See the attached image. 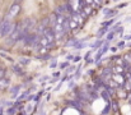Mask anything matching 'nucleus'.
Wrapping results in <instances>:
<instances>
[{
    "mask_svg": "<svg viewBox=\"0 0 131 115\" xmlns=\"http://www.w3.org/2000/svg\"><path fill=\"white\" fill-rule=\"evenodd\" d=\"M3 113H4V111H3V108L0 106V114H3Z\"/></svg>",
    "mask_w": 131,
    "mask_h": 115,
    "instance_id": "obj_44",
    "label": "nucleus"
},
{
    "mask_svg": "<svg viewBox=\"0 0 131 115\" xmlns=\"http://www.w3.org/2000/svg\"><path fill=\"white\" fill-rule=\"evenodd\" d=\"M17 113V109H15V106H13V108H10L9 110H6V114H15Z\"/></svg>",
    "mask_w": 131,
    "mask_h": 115,
    "instance_id": "obj_26",
    "label": "nucleus"
},
{
    "mask_svg": "<svg viewBox=\"0 0 131 115\" xmlns=\"http://www.w3.org/2000/svg\"><path fill=\"white\" fill-rule=\"evenodd\" d=\"M48 43H50L48 38L46 37L45 35H42L41 38H40V46H48Z\"/></svg>",
    "mask_w": 131,
    "mask_h": 115,
    "instance_id": "obj_11",
    "label": "nucleus"
},
{
    "mask_svg": "<svg viewBox=\"0 0 131 115\" xmlns=\"http://www.w3.org/2000/svg\"><path fill=\"white\" fill-rule=\"evenodd\" d=\"M19 90H20V86H15V87H13V88L10 90L12 96H13V97H15V96H17V93L19 92Z\"/></svg>",
    "mask_w": 131,
    "mask_h": 115,
    "instance_id": "obj_15",
    "label": "nucleus"
},
{
    "mask_svg": "<svg viewBox=\"0 0 131 115\" xmlns=\"http://www.w3.org/2000/svg\"><path fill=\"white\" fill-rule=\"evenodd\" d=\"M68 67H69V63H68V61H66V63H61V64H60V69H66Z\"/></svg>",
    "mask_w": 131,
    "mask_h": 115,
    "instance_id": "obj_27",
    "label": "nucleus"
},
{
    "mask_svg": "<svg viewBox=\"0 0 131 115\" xmlns=\"http://www.w3.org/2000/svg\"><path fill=\"white\" fill-rule=\"evenodd\" d=\"M10 84V81L8 78H0V90H4V88H8Z\"/></svg>",
    "mask_w": 131,
    "mask_h": 115,
    "instance_id": "obj_5",
    "label": "nucleus"
},
{
    "mask_svg": "<svg viewBox=\"0 0 131 115\" xmlns=\"http://www.w3.org/2000/svg\"><path fill=\"white\" fill-rule=\"evenodd\" d=\"M101 96H102V97H103V99H104L107 102H111V97H112V96H111V93H110V92H108L106 88H104V90L101 92Z\"/></svg>",
    "mask_w": 131,
    "mask_h": 115,
    "instance_id": "obj_6",
    "label": "nucleus"
},
{
    "mask_svg": "<svg viewBox=\"0 0 131 115\" xmlns=\"http://www.w3.org/2000/svg\"><path fill=\"white\" fill-rule=\"evenodd\" d=\"M73 72H75V67H69V69H68V74H70V73H73Z\"/></svg>",
    "mask_w": 131,
    "mask_h": 115,
    "instance_id": "obj_31",
    "label": "nucleus"
},
{
    "mask_svg": "<svg viewBox=\"0 0 131 115\" xmlns=\"http://www.w3.org/2000/svg\"><path fill=\"white\" fill-rule=\"evenodd\" d=\"M113 79H115L116 82H118L121 86H124V83H125V79H126V78H125V79L122 78V73H116L115 77H113Z\"/></svg>",
    "mask_w": 131,
    "mask_h": 115,
    "instance_id": "obj_9",
    "label": "nucleus"
},
{
    "mask_svg": "<svg viewBox=\"0 0 131 115\" xmlns=\"http://www.w3.org/2000/svg\"><path fill=\"white\" fill-rule=\"evenodd\" d=\"M80 68H82V67H79V68L77 69V72H75V74H74L75 78H79V76H80Z\"/></svg>",
    "mask_w": 131,
    "mask_h": 115,
    "instance_id": "obj_29",
    "label": "nucleus"
},
{
    "mask_svg": "<svg viewBox=\"0 0 131 115\" xmlns=\"http://www.w3.org/2000/svg\"><path fill=\"white\" fill-rule=\"evenodd\" d=\"M90 55H92V51H88V52H87V55H85V58H84V59H85L87 61H92V60L89 59V56H90Z\"/></svg>",
    "mask_w": 131,
    "mask_h": 115,
    "instance_id": "obj_30",
    "label": "nucleus"
},
{
    "mask_svg": "<svg viewBox=\"0 0 131 115\" xmlns=\"http://www.w3.org/2000/svg\"><path fill=\"white\" fill-rule=\"evenodd\" d=\"M79 60H80V56H75L74 58V61H79Z\"/></svg>",
    "mask_w": 131,
    "mask_h": 115,
    "instance_id": "obj_37",
    "label": "nucleus"
},
{
    "mask_svg": "<svg viewBox=\"0 0 131 115\" xmlns=\"http://www.w3.org/2000/svg\"><path fill=\"white\" fill-rule=\"evenodd\" d=\"M113 23V21L111 19V21H107V22H103V27H108V26H111Z\"/></svg>",
    "mask_w": 131,
    "mask_h": 115,
    "instance_id": "obj_28",
    "label": "nucleus"
},
{
    "mask_svg": "<svg viewBox=\"0 0 131 115\" xmlns=\"http://www.w3.org/2000/svg\"><path fill=\"white\" fill-rule=\"evenodd\" d=\"M29 96V91H27V92H24V93H22L20 96H19V100L22 101V100H24L26 97H28Z\"/></svg>",
    "mask_w": 131,
    "mask_h": 115,
    "instance_id": "obj_25",
    "label": "nucleus"
},
{
    "mask_svg": "<svg viewBox=\"0 0 131 115\" xmlns=\"http://www.w3.org/2000/svg\"><path fill=\"white\" fill-rule=\"evenodd\" d=\"M93 8H94L93 5H85V6L83 8V10L87 13V15H90V14L93 13Z\"/></svg>",
    "mask_w": 131,
    "mask_h": 115,
    "instance_id": "obj_13",
    "label": "nucleus"
},
{
    "mask_svg": "<svg viewBox=\"0 0 131 115\" xmlns=\"http://www.w3.org/2000/svg\"><path fill=\"white\" fill-rule=\"evenodd\" d=\"M127 70H129V72L131 73V65H129V67H127Z\"/></svg>",
    "mask_w": 131,
    "mask_h": 115,
    "instance_id": "obj_43",
    "label": "nucleus"
},
{
    "mask_svg": "<svg viewBox=\"0 0 131 115\" xmlns=\"http://www.w3.org/2000/svg\"><path fill=\"white\" fill-rule=\"evenodd\" d=\"M126 79H125V83H124V88L126 90V91H131V73L127 70V73H126Z\"/></svg>",
    "mask_w": 131,
    "mask_h": 115,
    "instance_id": "obj_3",
    "label": "nucleus"
},
{
    "mask_svg": "<svg viewBox=\"0 0 131 115\" xmlns=\"http://www.w3.org/2000/svg\"><path fill=\"white\" fill-rule=\"evenodd\" d=\"M125 40H131V35H127V36H125Z\"/></svg>",
    "mask_w": 131,
    "mask_h": 115,
    "instance_id": "obj_38",
    "label": "nucleus"
},
{
    "mask_svg": "<svg viewBox=\"0 0 131 115\" xmlns=\"http://www.w3.org/2000/svg\"><path fill=\"white\" fill-rule=\"evenodd\" d=\"M20 12V4H17V3H14L12 6H10V9H9V12H8V15H6V18L5 19H10L12 17H15L18 13Z\"/></svg>",
    "mask_w": 131,
    "mask_h": 115,
    "instance_id": "obj_1",
    "label": "nucleus"
},
{
    "mask_svg": "<svg viewBox=\"0 0 131 115\" xmlns=\"http://www.w3.org/2000/svg\"><path fill=\"white\" fill-rule=\"evenodd\" d=\"M124 46H125V42H124V41H121V42H118V45H117V47H118V49H122Z\"/></svg>",
    "mask_w": 131,
    "mask_h": 115,
    "instance_id": "obj_32",
    "label": "nucleus"
},
{
    "mask_svg": "<svg viewBox=\"0 0 131 115\" xmlns=\"http://www.w3.org/2000/svg\"><path fill=\"white\" fill-rule=\"evenodd\" d=\"M68 59H69V60H71V59H74V56H73V55H69V56H68Z\"/></svg>",
    "mask_w": 131,
    "mask_h": 115,
    "instance_id": "obj_41",
    "label": "nucleus"
},
{
    "mask_svg": "<svg viewBox=\"0 0 131 115\" xmlns=\"http://www.w3.org/2000/svg\"><path fill=\"white\" fill-rule=\"evenodd\" d=\"M40 24H41L42 27H45V28H46V27H48V26H50V17H46L45 19H42Z\"/></svg>",
    "mask_w": 131,
    "mask_h": 115,
    "instance_id": "obj_16",
    "label": "nucleus"
},
{
    "mask_svg": "<svg viewBox=\"0 0 131 115\" xmlns=\"http://www.w3.org/2000/svg\"><path fill=\"white\" fill-rule=\"evenodd\" d=\"M103 13L107 18H112L113 15H116V10H112V9H108V8L103 9Z\"/></svg>",
    "mask_w": 131,
    "mask_h": 115,
    "instance_id": "obj_7",
    "label": "nucleus"
},
{
    "mask_svg": "<svg viewBox=\"0 0 131 115\" xmlns=\"http://www.w3.org/2000/svg\"><path fill=\"white\" fill-rule=\"evenodd\" d=\"M102 45H103V41H102V40H98V41H95V42L92 45V47H93L94 50H97V49H99Z\"/></svg>",
    "mask_w": 131,
    "mask_h": 115,
    "instance_id": "obj_17",
    "label": "nucleus"
},
{
    "mask_svg": "<svg viewBox=\"0 0 131 115\" xmlns=\"http://www.w3.org/2000/svg\"><path fill=\"white\" fill-rule=\"evenodd\" d=\"M107 32H108V28H107V27H103L102 30L98 31V37H102V36H103L104 33H107Z\"/></svg>",
    "mask_w": 131,
    "mask_h": 115,
    "instance_id": "obj_20",
    "label": "nucleus"
},
{
    "mask_svg": "<svg viewBox=\"0 0 131 115\" xmlns=\"http://www.w3.org/2000/svg\"><path fill=\"white\" fill-rule=\"evenodd\" d=\"M111 108H112V106H111V102H108V105L102 110V114H108V113L111 111Z\"/></svg>",
    "mask_w": 131,
    "mask_h": 115,
    "instance_id": "obj_21",
    "label": "nucleus"
},
{
    "mask_svg": "<svg viewBox=\"0 0 131 115\" xmlns=\"http://www.w3.org/2000/svg\"><path fill=\"white\" fill-rule=\"evenodd\" d=\"M74 84H75V83H74V82H70V83H69V87H70V88H71V87H73V86H74Z\"/></svg>",
    "mask_w": 131,
    "mask_h": 115,
    "instance_id": "obj_39",
    "label": "nucleus"
},
{
    "mask_svg": "<svg viewBox=\"0 0 131 115\" xmlns=\"http://www.w3.org/2000/svg\"><path fill=\"white\" fill-rule=\"evenodd\" d=\"M4 76H5V69H0V78H3Z\"/></svg>",
    "mask_w": 131,
    "mask_h": 115,
    "instance_id": "obj_34",
    "label": "nucleus"
},
{
    "mask_svg": "<svg viewBox=\"0 0 131 115\" xmlns=\"http://www.w3.org/2000/svg\"><path fill=\"white\" fill-rule=\"evenodd\" d=\"M125 68H126V67H124V65H118V64H117V65L115 67L113 72H115V73H124V72H125Z\"/></svg>",
    "mask_w": 131,
    "mask_h": 115,
    "instance_id": "obj_12",
    "label": "nucleus"
},
{
    "mask_svg": "<svg viewBox=\"0 0 131 115\" xmlns=\"http://www.w3.org/2000/svg\"><path fill=\"white\" fill-rule=\"evenodd\" d=\"M70 104H71L74 108H77L80 113H83V101H82V100L77 99V100H74V101H70Z\"/></svg>",
    "mask_w": 131,
    "mask_h": 115,
    "instance_id": "obj_4",
    "label": "nucleus"
},
{
    "mask_svg": "<svg viewBox=\"0 0 131 115\" xmlns=\"http://www.w3.org/2000/svg\"><path fill=\"white\" fill-rule=\"evenodd\" d=\"M19 64H20V65H27V64H29V59H24V58H22V59L19 60Z\"/></svg>",
    "mask_w": 131,
    "mask_h": 115,
    "instance_id": "obj_23",
    "label": "nucleus"
},
{
    "mask_svg": "<svg viewBox=\"0 0 131 115\" xmlns=\"http://www.w3.org/2000/svg\"><path fill=\"white\" fill-rule=\"evenodd\" d=\"M124 6H126V3H125V4H121V5H118V8H124Z\"/></svg>",
    "mask_w": 131,
    "mask_h": 115,
    "instance_id": "obj_40",
    "label": "nucleus"
},
{
    "mask_svg": "<svg viewBox=\"0 0 131 115\" xmlns=\"http://www.w3.org/2000/svg\"><path fill=\"white\" fill-rule=\"evenodd\" d=\"M13 70H14L17 74H19V76H23V74H24L23 70H22V68H20V65H13Z\"/></svg>",
    "mask_w": 131,
    "mask_h": 115,
    "instance_id": "obj_14",
    "label": "nucleus"
},
{
    "mask_svg": "<svg viewBox=\"0 0 131 115\" xmlns=\"http://www.w3.org/2000/svg\"><path fill=\"white\" fill-rule=\"evenodd\" d=\"M22 1H23V0H15V1H14V3H17V4H20V3H22Z\"/></svg>",
    "mask_w": 131,
    "mask_h": 115,
    "instance_id": "obj_42",
    "label": "nucleus"
},
{
    "mask_svg": "<svg viewBox=\"0 0 131 115\" xmlns=\"http://www.w3.org/2000/svg\"><path fill=\"white\" fill-rule=\"evenodd\" d=\"M51 58H52V56H51L50 54H41V55H40V59H41V60H48V59H51Z\"/></svg>",
    "mask_w": 131,
    "mask_h": 115,
    "instance_id": "obj_22",
    "label": "nucleus"
},
{
    "mask_svg": "<svg viewBox=\"0 0 131 115\" xmlns=\"http://www.w3.org/2000/svg\"><path fill=\"white\" fill-rule=\"evenodd\" d=\"M112 73H113V70H112L111 68H104V69L102 70V74H103V76H111Z\"/></svg>",
    "mask_w": 131,
    "mask_h": 115,
    "instance_id": "obj_18",
    "label": "nucleus"
},
{
    "mask_svg": "<svg viewBox=\"0 0 131 115\" xmlns=\"http://www.w3.org/2000/svg\"><path fill=\"white\" fill-rule=\"evenodd\" d=\"M85 3H87V5H93L94 4V0H85Z\"/></svg>",
    "mask_w": 131,
    "mask_h": 115,
    "instance_id": "obj_35",
    "label": "nucleus"
},
{
    "mask_svg": "<svg viewBox=\"0 0 131 115\" xmlns=\"http://www.w3.org/2000/svg\"><path fill=\"white\" fill-rule=\"evenodd\" d=\"M111 106H112V110L115 113H118V104H117V101H112L111 102Z\"/></svg>",
    "mask_w": 131,
    "mask_h": 115,
    "instance_id": "obj_19",
    "label": "nucleus"
},
{
    "mask_svg": "<svg viewBox=\"0 0 131 115\" xmlns=\"http://www.w3.org/2000/svg\"><path fill=\"white\" fill-rule=\"evenodd\" d=\"M71 17H73V18H74V19H75V21L79 23V24H82V23H83V19H84V18L80 15V13H78V12H74V13L71 14Z\"/></svg>",
    "mask_w": 131,
    "mask_h": 115,
    "instance_id": "obj_8",
    "label": "nucleus"
},
{
    "mask_svg": "<svg viewBox=\"0 0 131 115\" xmlns=\"http://www.w3.org/2000/svg\"><path fill=\"white\" fill-rule=\"evenodd\" d=\"M117 49H118L117 46H116V47H111V51H113V52H116V51H117Z\"/></svg>",
    "mask_w": 131,
    "mask_h": 115,
    "instance_id": "obj_36",
    "label": "nucleus"
},
{
    "mask_svg": "<svg viewBox=\"0 0 131 115\" xmlns=\"http://www.w3.org/2000/svg\"><path fill=\"white\" fill-rule=\"evenodd\" d=\"M126 22H131V18H127V19H126Z\"/></svg>",
    "mask_w": 131,
    "mask_h": 115,
    "instance_id": "obj_45",
    "label": "nucleus"
},
{
    "mask_svg": "<svg viewBox=\"0 0 131 115\" xmlns=\"http://www.w3.org/2000/svg\"><path fill=\"white\" fill-rule=\"evenodd\" d=\"M115 36H116V32H115V31H112V30H111V31H110V33H108V35H107V40H108V41H110V40H112V38L115 37Z\"/></svg>",
    "mask_w": 131,
    "mask_h": 115,
    "instance_id": "obj_24",
    "label": "nucleus"
},
{
    "mask_svg": "<svg viewBox=\"0 0 131 115\" xmlns=\"http://www.w3.org/2000/svg\"><path fill=\"white\" fill-rule=\"evenodd\" d=\"M107 50H108V43H104V45H102V46H101V49L98 50L97 55H95V60H94V61H95V63H98V61H99V59L102 58V55H103V54H104Z\"/></svg>",
    "mask_w": 131,
    "mask_h": 115,
    "instance_id": "obj_2",
    "label": "nucleus"
},
{
    "mask_svg": "<svg viewBox=\"0 0 131 115\" xmlns=\"http://www.w3.org/2000/svg\"><path fill=\"white\" fill-rule=\"evenodd\" d=\"M56 65H57V61H56V59H55V60H53V61H52V63H51V68H52V69H53V68H55V67H56Z\"/></svg>",
    "mask_w": 131,
    "mask_h": 115,
    "instance_id": "obj_33",
    "label": "nucleus"
},
{
    "mask_svg": "<svg viewBox=\"0 0 131 115\" xmlns=\"http://www.w3.org/2000/svg\"><path fill=\"white\" fill-rule=\"evenodd\" d=\"M69 24H70V30H71V31L77 30V28H78V26H79V23H78V22H77V21H75L73 17L69 19Z\"/></svg>",
    "mask_w": 131,
    "mask_h": 115,
    "instance_id": "obj_10",
    "label": "nucleus"
}]
</instances>
